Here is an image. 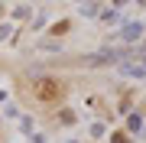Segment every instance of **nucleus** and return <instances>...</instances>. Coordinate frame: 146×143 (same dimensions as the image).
<instances>
[{
  "label": "nucleus",
  "mask_w": 146,
  "mask_h": 143,
  "mask_svg": "<svg viewBox=\"0 0 146 143\" xmlns=\"http://www.w3.org/2000/svg\"><path fill=\"white\" fill-rule=\"evenodd\" d=\"M55 94H58V85L46 81V85H42V98H55Z\"/></svg>",
  "instance_id": "1"
}]
</instances>
